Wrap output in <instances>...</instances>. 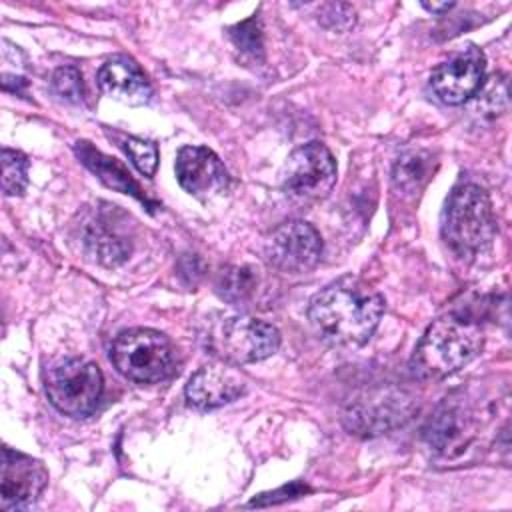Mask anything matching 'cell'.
I'll list each match as a JSON object with an SVG mask.
<instances>
[{
    "mask_svg": "<svg viewBox=\"0 0 512 512\" xmlns=\"http://www.w3.org/2000/svg\"><path fill=\"white\" fill-rule=\"evenodd\" d=\"M384 312L378 292L356 280L326 286L308 304V320L332 346L354 348L364 344L376 330Z\"/></svg>",
    "mask_w": 512,
    "mask_h": 512,
    "instance_id": "cell-1",
    "label": "cell"
},
{
    "mask_svg": "<svg viewBox=\"0 0 512 512\" xmlns=\"http://www.w3.org/2000/svg\"><path fill=\"white\" fill-rule=\"evenodd\" d=\"M482 344L484 334L478 324L456 316L438 318L416 344L410 370L420 380H442L474 360Z\"/></svg>",
    "mask_w": 512,
    "mask_h": 512,
    "instance_id": "cell-2",
    "label": "cell"
},
{
    "mask_svg": "<svg viewBox=\"0 0 512 512\" xmlns=\"http://www.w3.org/2000/svg\"><path fill=\"white\" fill-rule=\"evenodd\" d=\"M494 214L486 192L476 184L452 190L442 214V238L458 256L472 260L494 240Z\"/></svg>",
    "mask_w": 512,
    "mask_h": 512,
    "instance_id": "cell-3",
    "label": "cell"
},
{
    "mask_svg": "<svg viewBox=\"0 0 512 512\" xmlns=\"http://www.w3.org/2000/svg\"><path fill=\"white\" fill-rule=\"evenodd\" d=\"M110 358L124 378L138 384L162 382L174 372V352L168 338L150 328L118 334Z\"/></svg>",
    "mask_w": 512,
    "mask_h": 512,
    "instance_id": "cell-4",
    "label": "cell"
},
{
    "mask_svg": "<svg viewBox=\"0 0 512 512\" xmlns=\"http://www.w3.org/2000/svg\"><path fill=\"white\" fill-rule=\"evenodd\" d=\"M44 388L50 404L58 412L70 418H86L98 408L104 380L94 362L62 358L48 368Z\"/></svg>",
    "mask_w": 512,
    "mask_h": 512,
    "instance_id": "cell-5",
    "label": "cell"
},
{
    "mask_svg": "<svg viewBox=\"0 0 512 512\" xmlns=\"http://www.w3.org/2000/svg\"><path fill=\"white\" fill-rule=\"evenodd\" d=\"M280 346L278 330L258 318H226L212 334L210 348L232 364H252L272 356Z\"/></svg>",
    "mask_w": 512,
    "mask_h": 512,
    "instance_id": "cell-6",
    "label": "cell"
},
{
    "mask_svg": "<svg viewBox=\"0 0 512 512\" xmlns=\"http://www.w3.org/2000/svg\"><path fill=\"white\" fill-rule=\"evenodd\" d=\"M336 182V162L330 150L320 142H308L296 148L284 162L282 188L302 200L326 196Z\"/></svg>",
    "mask_w": 512,
    "mask_h": 512,
    "instance_id": "cell-7",
    "label": "cell"
},
{
    "mask_svg": "<svg viewBox=\"0 0 512 512\" xmlns=\"http://www.w3.org/2000/svg\"><path fill=\"white\" fill-rule=\"evenodd\" d=\"M266 260L282 272L302 274L316 266L322 254V238L318 230L302 220L278 226L264 244Z\"/></svg>",
    "mask_w": 512,
    "mask_h": 512,
    "instance_id": "cell-8",
    "label": "cell"
},
{
    "mask_svg": "<svg viewBox=\"0 0 512 512\" xmlns=\"http://www.w3.org/2000/svg\"><path fill=\"white\" fill-rule=\"evenodd\" d=\"M484 80V54L476 46L438 64L430 74L432 92L440 102L456 106L472 98Z\"/></svg>",
    "mask_w": 512,
    "mask_h": 512,
    "instance_id": "cell-9",
    "label": "cell"
},
{
    "mask_svg": "<svg viewBox=\"0 0 512 512\" xmlns=\"http://www.w3.org/2000/svg\"><path fill=\"white\" fill-rule=\"evenodd\" d=\"M48 472L44 464L32 456L2 448V478H0V506L4 510L28 508L44 490Z\"/></svg>",
    "mask_w": 512,
    "mask_h": 512,
    "instance_id": "cell-10",
    "label": "cell"
},
{
    "mask_svg": "<svg viewBox=\"0 0 512 512\" xmlns=\"http://www.w3.org/2000/svg\"><path fill=\"white\" fill-rule=\"evenodd\" d=\"M174 168L178 184L200 200L220 194L230 180L220 158L204 146L180 148Z\"/></svg>",
    "mask_w": 512,
    "mask_h": 512,
    "instance_id": "cell-11",
    "label": "cell"
},
{
    "mask_svg": "<svg viewBox=\"0 0 512 512\" xmlns=\"http://www.w3.org/2000/svg\"><path fill=\"white\" fill-rule=\"evenodd\" d=\"M246 380L230 366H204L186 384V400L198 410H214L244 394Z\"/></svg>",
    "mask_w": 512,
    "mask_h": 512,
    "instance_id": "cell-12",
    "label": "cell"
},
{
    "mask_svg": "<svg viewBox=\"0 0 512 512\" xmlns=\"http://www.w3.org/2000/svg\"><path fill=\"white\" fill-rule=\"evenodd\" d=\"M98 84L104 94L128 106H142L152 98L150 82L140 66L128 56L106 60L98 70Z\"/></svg>",
    "mask_w": 512,
    "mask_h": 512,
    "instance_id": "cell-13",
    "label": "cell"
},
{
    "mask_svg": "<svg viewBox=\"0 0 512 512\" xmlns=\"http://www.w3.org/2000/svg\"><path fill=\"white\" fill-rule=\"evenodd\" d=\"M76 154L80 156V160L110 188L124 192V194H132L138 200H144V196L140 194L138 184L130 178V174L124 170L122 164H118L114 158L104 156L102 152H98L96 148H92L88 142H76Z\"/></svg>",
    "mask_w": 512,
    "mask_h": 512,
    "instance_id": "cell-14",
    "label": "cell"
},
{
    "mask_svg": "<svg viewBox=\"0 0 512 512\" xmlns=\"http://www.w3.org/2000/svg\"><path fill=\"white\" fill-rule=\"evenodd\" d=\"M108 222H88L84 232V244L88 252L102 264L114 266L128 258L130 254V242L122 238L116 230H110L106 226Z\"/></svg>",
    "mask_w": 512,
    "mask_h": 512,
    "instance_id": "cell-15",
    "label": "cell"
},
{
    "mask_svg": "<svg viewBox=\"0 0 512 512\" xmlns=\"http://www.w3.org/2000/svg\"><path fill=\"white\" fill-rule=\"evenodd\" d=\"M256 286L258 276L250 266H226L216 280V292L232 306H246L254 298Z\"/></svg>",
    "mask_w": 512,
    "mask_h": 512,
    "instance_id": "cell-16",
    "label": "cell"
},
{
    "mask_svg": "<svg viewBox=\"0 0 512 512\" xmlns=\"http://www.w3.org/2000/svg\"><path fill=\"white\" fill-rule=\"evenodd\" d=\"M28 184V158L18 152L4 148L2 150V190L6 196H18L26 190Z\"/></svg>",
    "mask_w": 512,
    "mask_h": 512,
    "instance_id": "cell-17",
    "label": "cell"
},
{
    "mask_svg": "<svg viewBox=\"0 0 512 512\" xmlns=\"http://www.w3.org/2000/svg\"><path fill=\"white\" fill-rule=\"evenodd\" d=\"M428 174V166L426 160L420 158V154H412L408 158H402L396 164L394 170V182L408 192H416L420 188V182L426 180Z\"/></svg>",
    "mask_w": 512,
    "mask_h": 512,
    "instance_id": "cell-18",
    "label": "cell"
},
{
    "mask_svg": "<svg viewBox=\"0 0 512 512\" xmlns=\"http://www.w3.org/2000/svg\"><path fill=\"white\" fill-rule=\"evenodd\" d=\"M124 150L140 174H144L148 178L154 176L156 164H158V150L152 142L130 136L124 140Z\"/></svg>",
    "mask_w": 512,
    "mask_h": 512,
    "instance_id": "cell-19",
    "label": "cell"
},
{
    "mask_svg": "<svg viewBox=\"0 0 512 512\" xmlns=\"http://www.w3.org/2000/svg\"><path fill=\"white\" fill-rule=\"evenodd\" d=\"M52 90L66 102L82 100V76L76 66H62L52 74Z\"/></svg>",
    "mask_w": 512,
    "mask_h": 512,
    "instance_id": "cell-20",
    "label": "cell"
},
{
    "mask_svg": "<svg viewBox=\"0 0 512 512\" xmlns=\"http://www.w3.org/2000/svg\"><path fill=\"white\" fill-rule=\"evenodd\" d=\"M230 36H232L234 44H236L240 50L250 52V54H254V56H256V52H260V48H262V42H260V28L256 26V20H254V18H250V20L238 24L236 28H232Z\"/></svg>",
    "mask_w": 512,
    "mask_h": 512,
    "instance_id": "cell-21",
    "label": "cell"
},
{
    "mask_svg": "<svg viewBox=\"0 0 512 512\" xmlns=\"http://www.w3.org/2000/svg\"><path fill=\"white\" fill-rule=\"evenodd\" d=\"M428 12H432V14H442V12H448L450 8H454V2H444V4H428V2H424L422 4Z\"/></svg>",
    "mask_w": 512,
    "mask_h": 512,
    "instance_id": "cell-22",
    "label": "cell"
}]
</instances>
